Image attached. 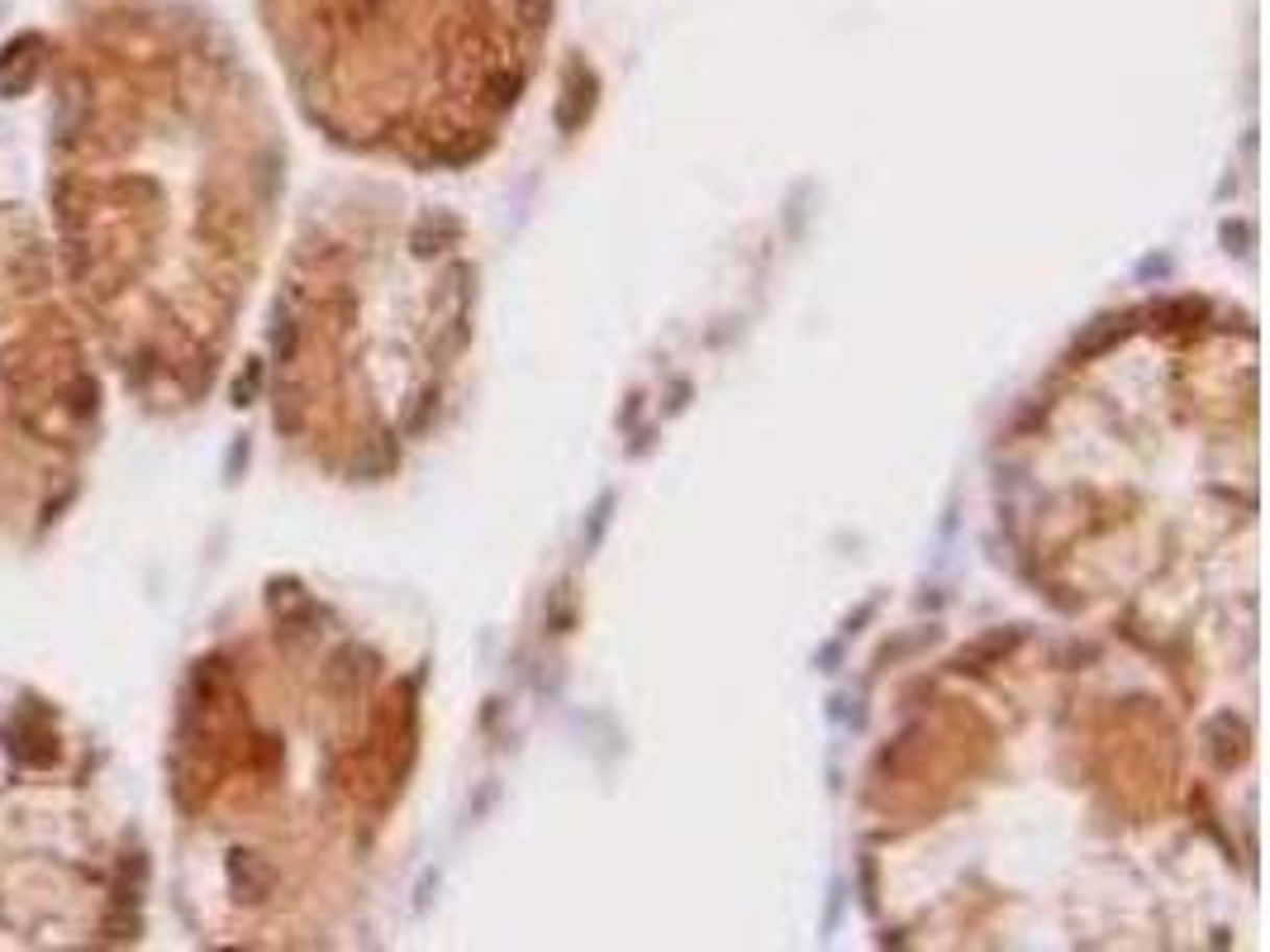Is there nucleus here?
Masks as SVG:
<instances>
[{
  "label": "nucleus",
  "mask_w": 1270,
  "mask_h": 952,
  "mask_svg": "<svg viewBox=\"0 0 1270 952\" xmlns=\"http://www.w3.org/2000/svg\"><path fill=\"white\" fill-rule=\"evenodd\" d=\"M552 0H277L301 53L334 76H386L420 100L505 110Z\"/></svg>",
  "instance_id": "obj_1"
}]
</instances>
